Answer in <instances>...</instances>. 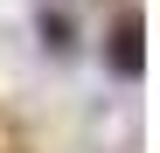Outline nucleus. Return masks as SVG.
Listing matches in <instances>:
<instances>
[{
	"label": "nucleus",
	"mask_w": 160,
	"mask_h": 153,
	"mask_svg": "<svg viewBox=\"0 0 160 153\" xmlns=\"http://www.w3.org/2000/svg\"><path fill=\"white\" fill-rule=\"evenodd\" d=\"M139 42H146V21H139V7H125L118 28H112V70H118V76H139V70H146V49H139Z\"/></svg>",
	"instance_id": "f257e3e1"
},
{
	"label": "nucleus",
	"mask_w": 160,
	"mask_h": 153,
	"mask_svg": "<svg viewBox=\"0 0 160 153\" xmlns=\"http://www.w3.org/2000/svg\"><path fill=\"white\" fill-rule=\"evenodd\" d=\"M42 42L56 49V56H70V14H56V7H49V14H42Z\"/></svg>",
	"instance_id": "f03ea898"
}]
</instances>
